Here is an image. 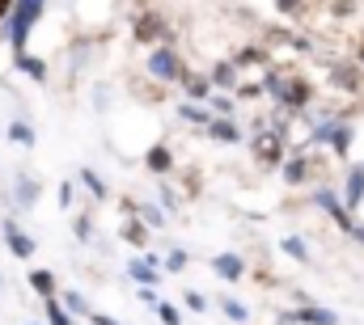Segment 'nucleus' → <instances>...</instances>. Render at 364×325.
<instances>
[{"mask_svg": "<svg viewBox=\"0 0 364 325\" xmlns=\"http://www.w3.org/2000/svg\"><path fill=\"white\" fill-rule=\"evenodd\" d=\"M43 9H47V0H13V9H9V26H4V38L13 43V51L26 47V38H30L34 21L43 17Z\"/></svg>", "mask_w": 364, "mask_h": 325, "instance_id": "1", "label": "nucleus"}, {"mask_svg": "<svg viewBox=\"0 0 364 325\" xmlns=\"http://www.w3.org/2000/svg\"><path fill=\"white\" fill-rule=\"evenodd\" d=\"M149 72H153L157 81H186L182 60L174 55V47H157V51L149 55Z\"/></svg>", "mask_w": 364, "mask_h": 325, "instance_id": "2", "label": "nucleus"}, {"mask_svg": "<svg viewBox=\"0 0 364 325\" xmlns=\"http://www.w3.org/2000/svg\"><path fill=\"white\" fill-rule=\"evenodd\" d=\"M314 203H318V207H322V211H326V216H331V220L339 224V228H348V224H352L348 207H343V203H339V199H335L331 190H318V194H314Z\"/></svg>", "mask_w": 364, "mask_h": 325, "instance_id": "3", "label": "nucleus"}, {"mask_svg": "<svg viewBox=\"0 0 364 325\" xmlns=\"http://www.w3.org/2000/svg\"><path fill=\"white\" fill-rule=\"evenodd\" d=\"M4 245H9V253H13V258H30V253H34V241H30L13 220H4Z\"/></svg>", "mask_w": 364, "mask_h": 325, "instance_id": "4", "label": "nucleus"}, {"mask_svg": "<svg viewBox=\"0 0 364 325\" xmlns=\"http://www.w3.org/2000/svg\"><path fill=\"white\" fill-rule=\"evenodd\" d=\"M255 157L263 165L284 161V140H279V136H259V140H255Z\"/></svg>", "mask_w": 364, "mask_h": 325, "instance_id": "5", "label": "nucleus"}, {"mask_svg": "<svg viewBox=\"0 0 364 325\" xmlns=\"http://www.w3.org/2000/svg\"><path fill=\"white\" fill-rule=\"evenodd\" d=\"M212 270H216L220 279H242V275H246V262H242L237 253H216V258H212Z\"/></svg>", "mask_w": 364, "mask_h": 325, "instance_id": "6", "label": "nucleus"}, {"mask_svg": "<svg viewBox=\"0 0 364 325\" xmlns=\"http://www.w3.org/2000/svg\"><path fill=\"white\" fill-rule=\"evenodd\" d=\"M127 275H132V279H136L140 287H157V279H161V275H157V262H153V258H136V262L127 266Z\"/></svg>", "mask_w": 364, "mask_h": 325, "instance_id": "7", "label": "nucleus"}, {"mask_svg": "<svg viewBox=\"0 0 364 325\" xmlns=\"http://www.w3.org/2000/svg\"><path fill=\"white\" fill-rule=\"evenodd\" d=\"M208 136H212L216 144H237V140H242V136H237V127H233L225 114H220V119H216V114L208 119Z\"/></svg>", "mask_w": 364, "mask_h": 325, "instance_id": "8", "label": "nucleus"}, {"mask_svg": "<svg viewBox=\"0 0 364 325\" xmlns=\"http://www.w3.org/2000/svg\"><path fill=\"white\" fill-rule=\"evenodd\" d=\"M292 317H296V325H335V321H339L331 309H314V304H309V309H301V313H292Z\"/></svg>", "mask_w": 364, "mask_h": 325, "instance_id": "9", "label": "nucleus"}, {"mask_svg": "<svg viewBox=\"0 0 364 325\" xmlns=\"http://www.w3.org/2000/svg\"><path fill=\"white\" fill-rule=\"evenodd\" d=\"M17 68H21L30 81H47V64H43L38 55H26V51H17Z\"/></svg>", "mask_w": 364, "mask_h": 325, "instance_id": "10", "label": "nucleus"}, {"mask_svg": "<svg viewBox=\"0 0 364 325\" xmlns=\"http://www.w3.org/2000/svg\"><path fill=\"white\" fill-rule=\"evenodd\" d=\"M343 199H348V207H360V199H364V169H352V173H348V190H343Z\"/></svg>", "mask_w": 364, "mask_h": 325, "instance_id": "11", "label": "nucleus"}, {"mask_svg": "<svg viewBox=\"0 0 364 325\" xmlns=\"http://www.w3.org/2000/svg\"><path fill=\"white\" fill-rule=\"evenodd\" d=\"M30 287L47 300V296H55V275L51 270H30Z\"/></svg>", "mask_w": 364, "mask_h": 325, "instance_id": "12", "label": "nucleus"}, {"mask_svg": "<svg viewBox=\"0 0 364 325\" xmlns=\"http://www.w3.org/2000/svg\"><path fill=\"white\" fill-rule=\"evenodd\" d=\"M13 190H17V203H21V207H34V199H38V182H34V177H17Z\"/></svg>", "mask_w": 364, "mask_h": 325, "instance_id": "13", "label": "nucleus"}, {"mask_svg": "<svg viewBox=\"0 0 364 325\" xmlns=\"http://www.w3.org/2000/svg\"><path fill=\"white\" fill-rule=\"evenodd\" d=\"M9 140H13L17 148H30V144H34V127H30V123H9Z\"/></svg>", "mask_w": 364, "mask_h": 325, "instance_id": "14", "label": "nucleus"}, {"mask_svg": "<svg viewBox=\"0 0 364 325\" xmlns=\"http://www.w3.org/2000/svg\"><path fill=\"white\" fill-rule=\"evenodd\" d=\"M331 144H335V153H339V157H348V153H352V131L335 123V127H331Z\"/></svg>", "mask_w": 364, "mask_h": 325, "instance_id": "15", "label": "nucleus"}, {"mask_svg": "<svg viewBox=\"0 0 364 325\" xmlns=\"http://www.w3.org/2000/svg\"><path fill=\"white\" fill-rule=\"evenodd\" d=\"M305 177H309V165L301 161V157L284 165V182H288V186H296V182H305Z\"/></svg>", "mask_w": 364, "mask_h": 325, "instance_id": "16", "label": "nucleus"}, {"mask_svg": "<svg viewBox=\"0 0 364 325\" xmlns=\"http://www.w3.org/2000/svg\"><path fill=\"white\" fill-rule=\"evenodd\" d=\"M157 30H161V21H157V17H153V13H149V17H140V21H136V38H140V43H149V38H153V34H157Z\"/></svg>", "mask_w": 364, "mask_h": 325, "instance_id": "17", "label": "nucleus"}, {"mask_svg": "<svg viewBox=\"0 0 364 325\" xmlns=\"http://www.w3.org/2000/svg\"><path fill=\"white\" fill-rule=\"evenodd\" d=\"M284 253H288V258H296V262H309V249H305V241H301V237H284Z\"/></svg>", "mask_w": 364, "mask_h": 325, "instance_id": "18", "label": "nucleus"}, {"mask_svg": "<svg viewBox=\"0 0 364 325\" xmlns=\"http://www.w3.org/2000/svg\"><path fill=\"white\" fill-rule=\"evenodd\" d=\"M64 309H68V313H81V317H90V300H85L81 292H68V296H64Z\"/></svg>", "mask_w": 364, "mask_h": 325, "instance_id": "19", "label": "nucleus"}, {"mask_svg": "<svg viewBox=\"0 0 364 325\" xmlns=\"http://www.w3.org/2000/svg\"><path fill=\"white\" fill-rule=\"evenodd\" d=\"M220 309H225V317H229V321H250V309H246V304H237V300H220Z\"/></svg>", "mask_w": 364, "mask_h": 325, "instance_id": "20", "label": "nucleus"}, {"mask_svg": "<svg viewBox=\"0 0 364 325\" xmlns=\"http://www.w3.org/2000/svg\"><path fill=\"white\" fill-rule=\"evenodd\" d=\"M170 165H174V157H170L166 148H153V153H149V169H153V173H166Z\"/></svg>", "mask_w": 364, "mask_h": 325, "instance_id": "21", "label": "nucleus"}, {"mask_svg": "<svg viewBox=\"0 0 364 325\" xmlns=\"http://www.w3.org/2000/svg\"><path fill=\"white\" fill-rule=\"evenodd\" d=\"M43 309H47V325H73V321H68V313H64V304H55L51 296H47V304H43Z\"/></svg>", "mask_w": 364, "mask_h": 325, "instance_id": "22", "label": "nucleus"}, {"mask_svg": "<svg viewBox=\"0 0 364 325\" xmlns=\"http://www.w3.org/2000/svg\"><path fill=\"white\" fill-rule=\"evenodd\" d=\"M81 182L90 186V194H93V199H106V186H102V177H97L93 169H81Z\"/></svg>", "mask_w": 364, "mask_h": 325, "instance_id": "23", "label": "nucleus"}, {"mask_svg": "<svg viewBox=\"0 0 364 325\" xmlns=\"http://www.w3.org/2000/svg\"><path fill=\"white\" fill-rule=\"evenodd\" d=\"M153 309H157V317H161V321H166V325H182V313H178V309H174V304H166V300H157Z\"/></svg>", "mask_w": 364, "mask_h": 325, "instance_id": "24", "label": "nucleus"}, {"mask_svg": "<svg viewBox=\"0 0 364 325\" xmlns=\"http://www.w3.org/2000/svg\"><path fill=\"white\" fill-rule=\"evenodd\" d=\"M212 81H216V84H237V68H233V64H216Z\"/></svg>", "mask_w": 364, "mask_h": 325, "instance_id": "25", "label": "nucleus"}, {"mask_svg": "<svg viewBox=\"0 0 364 325\" xmlns=\"http://www.w3.org/2000/svg\"><path fill=\"white\" fill-rule=\"evenodd\" d=\"M178 114H182V119H191V123H208V119H212L208 110H199V106H191V101H182Z\"/></svg>", "mask_w": 364, "mask_h": 325, "instance_id": "26", "label": "nucleus"}, {"mask_svg": "<svg viewBox=\"0 0 364 325\" xmlns=\"http://www.w3.org/2000/svg\"><path fill=\"white\" fill-rule=\"evenodd\" d=\"M123 237H127L132 245H144V241H149V224H127V228H123Z\"/></svg>", "mask_w": 364, "mask_h": 325, "instance_id": "27", "label": "nucleus"}, {"mask_svg": "<svg viewBox=\"0 0 364 325\" xmlns=\"http://www.w3.org/2000/svg\"><path fill=\"white\" fill-rule=\"evenodd\" d=\"M140 220H144L149 228H161V224H166V216H161V211H157L153 203H149V207H140Z\"/></svg>", "mask_w": 364, "mask_h": 325, "instance_id": "28", "label": "nucleus"}, {"mask_svg": "<svg viewBox=\"0 0 364 325\" xmlns=\"http://www.w3.org/2000/svg\"><path fill=\"white\" fill-rule=\"evenodd\" d=\"M186 266V253L182 249H170V258H166V270H182Z\"/></svg>", "mask_w": 364, "mask_h": 325, "instance_id": "29", "label": "nucleus"}, {"mask_svg": "<svg viewBox=\"0 0 364 325\" xmlns=\"http://www.w3.org/2000/svg\"><path fill=\"white\" fill-rule=\"evenodd\" d=\"M186 93H191V97H203V93H208V81H199V77L186 81Z\"/></svg>", "mask_w": 364, "mask_h": 325, "instance_id": "30", "label": "nucleus"}, {"mask_svg": "<svg viewBox=\"0 0 364 325\" xmlns=\"http://www.w3.org/2000/svg\"><path fill=\"white\" fill-rule=\"evenodd\" d=\"M229 110H233L229 97H212V114H229Z\"/></svg>", "mask_w": 364, "mask_h": 325, "instance_id": "31", "label": "nucleus"}, {"mask_svg": "<svg viewBox=\"0 0 364 325\" xmlns=\"http://www.w3.org/2000/svg\"><path fill=\"white\" fill-rule=\"evenodd\" d=\"M186 309H195V313H203L208 304H203V296H199V292H186Z\"/></svg>", "mask_w": 364, "mask_h": 325, "instance_id": "32", "label": "nucleus"}, {"mask_svg": "<svg viewBox=\"0 0 364 325\" xmlns=\"http://www.w3.org/2000/svg\"><path fill=\"white\" fill-rule=\"evenodd\" d=\"M343 233H348V237H352V241H364V224H356V220H352V224H348V228H343Z\"/></svg>", "mask_w": 364, "mask_h": 325, "instance_id": "33", "label": "nucleus"}, {"mask_svg": "<svg viewBox=\"0 0 364 325\" xmlns=\"http://www.w3.org/2000/svg\"><path fill=\"white\" fill-rule=\"evenodd\" d=\"M259 60H263V51H255V47L242 51V64H259Z\"/></svg>", "mask_w": 364, "mask_h": 325, "instance_id": "34", "label": "nucleus"}, {"mask_svg": "<svg viewBox=\"0 0 364 325\" xmlns=\"http://www.w3.org/2000/svg\"><path fill=\"white\" fill-rule=\"evenodd\" d=\"M60 203H64V207H73V186H68V182L60 186Z\"/></svg>", "mask_w": 364, "mask_h": 325, "instance_id": "35", "label": "nucleus"}, {"mask_svg": "<svg viewBox=\"0 0 364 325\" xmlns=\"http://www.w3.org/2000/svg\"><path fill=\"white\" fill-rule=\"evenodd\" d=\"M279 9H284V13H296V9H301V0H279Z\"/></svg>", "mask_w": 364, "mask_h": 325, "instance_id": "36", "label": "nucleus"}, {"mask_svg": "<svg viewBox=\"0 0 364 325\" xmlns=\"http://www.w3.org/2000/svg\"><path fill=\"white\" fill-rule=\"evenodd\" d=\"M90 317H93V325H119L114 317H102V313H90Z\"/></svg>", "mask_w": 364, "mask_h": 325, "instance_id": "37", "label": "nucleus"}, {"mask_svg": "<svg viewBox=\"0 0 364 325\" xmlns=\"http://www.w3.org/2000/svg\"><path fill=\"white\" fill-rule=\"evenodd\" d=\"M9 9H13V0H0V17H9Z\"/></svg>", "mask_w": 364, "mask_h": 325, "instance_id": "38", "label": "nucleus"}, {"mask_svg": "<svg viewBox=\"0 0 364 325\" xmlns=\"http://www.w3.org/2000/svg\"><path fill=\"white\" fill-rule=\"evenodd\" d=\"M30 325H34V321H30Z\"/></svg>", "mask_w": 364, "mask_h": 325, "instance_id": "39", "label": "nucleus"}]
</instances>
